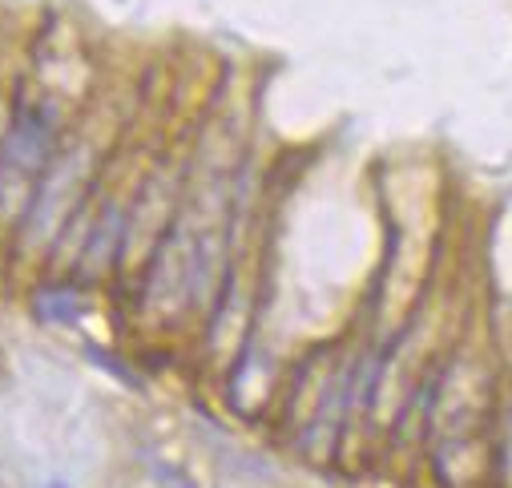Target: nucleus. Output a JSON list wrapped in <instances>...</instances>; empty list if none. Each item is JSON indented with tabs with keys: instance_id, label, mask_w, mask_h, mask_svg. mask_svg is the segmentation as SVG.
Returning a JSON list of instances; mask_svg holds the SVG:
<instances>
[{
	"instance_id": "nucleus-2",
	"label": "nucleus",
	"mask_w": 512,
	"mask_h": 488,
	"mask_svg": "<svg viewBox=\"0 0 512 488\" xmlns=\"http://www.w3.org/2000/svg\"><path fill=\"white\" fill-rule=\"evenodd\" d=\"M89 166H93V150L85 142H73L57 154V162L49 166L29 214H25V242H41L49 234H61L69 226V218H77L81 202H85V182H89Z\"/></svg>"
},
{
	"instance_id": "nucleus-1",
	"label": "nucleus",
	"mask_w": 512,
	"mask_h": 488,
	"mask_svg": "<svg viewBox=\"0 0 512 488\" xmlns=\"http://www.w3.org/2000/svg\"><path fill=\"white\" fill-rule=\"evenodd\" d=\"M53 162H57L53 109L17 97L5 138H0V222H17L29 214Z\"/></svg>"
},
{
	"instance_id": "nucleus-4",
	"label": "nucleus",
	"mask_w": 512,
	"mask_h": 488,
	"mask_svg": "<svg viewBox=\"0 0 512 488\" xmlns=\"http://www.w3.org/2000/svg\"><path fill=\"white\" fill-rule=\"evenodd\" d=\"M125 242H130V210L117 198H109L97 218L89 222L81 238V255H77V275L81 279H101L125 259Z\"/></svg>"
},
{
	"instance_id": "nucleus-6",
	"label": "nucleus",
	"mask_w": 512,
	"mask_h": 488,
	"mask_svg": "<svg viewBox=\"0 0 512 488\" xmlns=\"http://www.w3.org/2000/svg\"><path fill=\"white\" fill-rule=\"evenodd\" d=\"M154 480H158L162 488H194V484H190L174 464H154Z\"/></svg>"
},
{
	"instance_id": "nucleus-3",
	"label": "nucleus",
	"mask_w": 512,
	"mask_h": 488,
	"mask_svg": "<svg viewBox=\"0 0 512 488\" xmlns=\"http://www.w3.org/2000/svg\"><path fill=\"white\" fill-rule=\"evenodd\" d=\"M194 299H198V226H190L186 214H182L154 242L142 303L150 311L154 307L158 311H178Z\"/></svg>"
},
{
	"instance_id": "nucleus-5",
	"label": "nucleus",
	"mask_w": 512,
	"mask_h": 488,
	"mask_svg": "<svg viewBox=\"0 0 512 488\" xmlns=\"http://www.w3.org/2000/svg\"><path fill=\"white\" fill-rule=\"evenodd\" d=\"M81 291L77 287H65V283H53L45 291H37L33 299V311L45 319V323H73L81 315Z\"/></svg>"
},
{
	"instance_id": "nucleus-7",
	"label": "nucleus",
	"mask_w": 512,
	"mask_h": 488,
	"mask_svg": "<svg viewBox=\"0 0 512 488\" xmlns=\"http://www.w3.org/2000/svg\"><path fill=\"white\" fill-rule=\"evenodd\" d=\"M0 138H5V130H0Z\"/></svg>"
}]
</instances>
